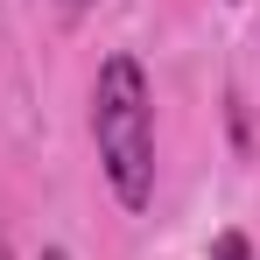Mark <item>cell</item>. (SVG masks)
Listing matches in <instances>:
<instances>
[{
  "label": "cell",
  "mask_w": 260,
  "mask_h": 260,
  "mask_svg": "<svg viewBox=\"0 0 260 260\" xmlns=\"http://www.w3.org/2000/svg\"><path fill=\"white\" fill-rule=\"evenodd\" d=\"M91 141H99V169L113 183V197L127 211H148L155 204V91H148V71L134 63L127 49L99 63Z\"/></svg>",
  "instance_id": "6da1fadb"
},
{
  "label": "cell",
  "mask_w": 260,
  "mask_h": 260,
  "mask_svg": "<svg viewBox=\"0 0 260 260\" xmlns=\"http://www.w3.org/2000/svg\"><path fill=\"white\" fill-rule=\"evenodd\" d=\"M211 260H253V239H246V232H218V239H211Z\"/></svg>",
  "instance_id": "7a4b0ae2"
},
{
  "label": "cell",
  "mask_w": 260,
  "mask_h": 260,
  "mask_svg": "<svg viewBox=\"0 0 260 260\" xmlns=\"http://www.w3.org/2000/svg\"><path fill=\"white\" fill-rule=\"evenodd\" d=\"M63 7V21H78V14H91V0H56Z\"/></svg>",
  "instance_id": "3957f363"
},
{
  "label": "cell",
  "mask_w": 260,
  "mask_h": 260,
  "mask_svg": "<svg viewBox=\"0 0 260 260\" xmlns=\"http://www.w3.org/2000/svg\"><path fill=\"white\" fill-rule=\"evenodd\" d=\"M43 260H71V253H63V246H43Z\"/></svg>",
  "instance_id": "277c9868"
},
{
  "label": "cell",
  "mask_w": 260,
  "mask_h": 260,
  "mask_svg": "<svg viewBox=\"0 0 260 260\" xmlns=\"http://www.w3.org/2000/svg\"><path fill=\"white\" fill-rule=\"evenodd\" d=\"M0 260H14V253H7V246H0Z\"/></svg>",
  "instance_id": "5b68a950"
}]
</instances>
